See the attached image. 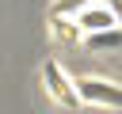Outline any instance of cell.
Returning a JSON list of instances; mask_svg holds the SVG:
<instances>
[{
    "label": "cell",
    "mask_w": 122,
    "mask_h": 114,
    "mask_svg": "<svg viewBox=\"0 0 122 114\" xmlns=\"http://www.w3.org/2000/svg\"><path fill=\"white\" fill-rule=\"evenodd\" d=\"M76 91H80V99H84V103H95V106H114V110H122V87H118V84H111V80L84 76V80H76Z\"/></svg>",
    "instance_id": "obj_2"
},
{
    "label": "cell",
    "mask_w": 122,
    "mask_h": 114,
    "mask_svg": "<svg viewBox=\"0 0 122 114\" xmlns=\"http://www.w3.org/2000/svg\"><path fill=\"white\" fill-rule=\"evenodd\" d=\"M42 80H46V91L61 103V106H80V91H76V80H69V72L57 65V61H46L42 65Z\"/></svg>",
    "instance_id": "obj_1"
},
{
    "label": "cell",
    "mask_w": 122,
    "mask_h": 114,
    "mask_svg": "<svg viewBox=\"0 0 122 114\" xmlns=\"http://www.w3.org/2000/svg\"><path fill=\"white\" fill-rule=\"evenodd\" d=\"M95 0H53V15H80L84 8H92Z\"/></svg>",
    "instance_id": "obj_5"
},
{
    "label": "cell",
    "mask_w": 122,
    "mask_h": 114,
    "mask_svg": "<svg viewBox=\"0 0 122 114\" xmlns=\"http://www.w3.org/2000/svg\"><path fill=\"white\" fill-rule=\"evenodd\" d=\"M84 49H95V53H114V49H122V27L84 34Z\"/></svg>",
    "instance_id": "obj_4"
},
{
    "label": "cell",
    "mask_w": 122,
    "mask_h": 114,
    "mask_svg": "<svg viewBox=\"0 0 122 114\" xmlns=\"http://www.w3.org/2000/svg\"><path fill=\"white\" fill-rule=\"evenodd\" d=\"M76 23H80V30L84 34H95V30H111V27H118V11L111 8V4H92V8H84L80 15H76Z\"/></svg>",
    "instance_id": "obj_3"
}]
</instances>
